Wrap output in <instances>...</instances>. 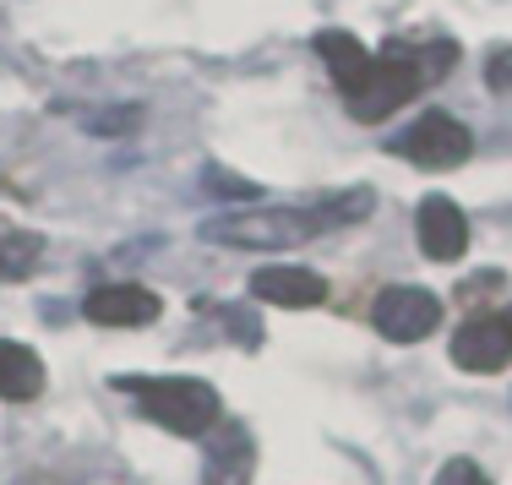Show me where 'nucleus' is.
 Listing matches in <instances>:
<instances>
[{
	"label": "nucleus",
	"mask_w": 512,
	"mask_h": 485,
	"mask_svg": "<svg viewBox=\"0 0 512 485\" xmlns=\"http://www.w3.org/2000/svg\"><path fill=\"white\" fill-rule=\"evenodd\" d=\"M485 77H491V88H496V93H507V88H512V50L491 55V71H485Z\"/></svg>",
	"instance_id": "2eb2a0df"
},
{
	"label": "nucleus",
	"mask_w": 512,
	"mask_h": 485,
	"mask_svg": "<svg viewBox=\"0 0 512 485\" xmlns=\"http://www.w3.org/2000/svg\"><path fill=\"white\" fill-rule=\"evenodd\" d=\"M251 469H256L251 431L240 420H229L218 431V442L207 447V485H251Z\"/></svg>",
	"instance_id": "1a4fd4ad"
},
{
	"label": "nucleus",
	"mask_w": 512,
	"mask_h": 485,
	"mask_svg": "<svg viewBox=\"0 0 512 485\" xmlns=\"http://www.w3.org/2000/svg\"><path fill=\"white\" fill-rule=\"evenodd\" d=\"M322 235L316 213L306 208H246V213H224L207 218L202 240H218V246H240V251H278V246H300V240Z\"/></svg>",
	"instance_id": "f03ea898"
},
{
	"label": "nucleus",
	"mask_w": 512,
	"mask_h": 485,
	"mask_svg": "<svg viewBox=\"0 0 512 485\" xmlns=\"http://www.w3.org/2000/svg\"><path fill=\"white\" fill-rule=\"evenodd\" d=\"M39 387H44L39 355L28 344H17V338H0V398L28 404V398H39Z\"/></svg>",
	"instance_id": "9d476101"
},
{
	"label": "nucleus",
	"mask_w": 512,
	"mask_h": 485,
	"mask_svg": "<svg viewBox=\"0 0 512 485\" xmlns=\"http://www.w3.org/2000/svg\"><path fill=\"white\" fill-rule=\"evenodd\" d=\"M414 224H420V251L431 262H458L469 251V218L453 197H425Z\"/></svg>",
	"instance_id": "39448f33"
},
{
	"label": "nucleus",
	"mask_w": 512,
	"mask_h": 485,
	"mask_svg": "<svg viewBox=\"0 0 512 485\" xmlns=\"http://www.w3.org/2000/svg\"><path fill=\"white\" fill-rule=\"evenodd\" d=\"M251 295L267 300V306L300 311V306H322L327 300V278L311 268H262V273H251Z\"/></svg>",
	"instance_id": "6e6552de"
},
{
	"label": "nucleus",
	"mask_w": 512,
	"mask_h": 485,
	"mask_svg": "<svg viewBox=\"0 0 512 485\" xmlns=\"http://www.w3.org/2000/svg\"><path fill=\"white\" fill-rule=\"evenodd\" d=\"M120 393L142 404V415L175 436H207L218 426V393L202 377H115Z\"/></svg>",
	"instance_id": "f257e3e1"
},
{
	"label": "nucleus",
	"mask_w": 512,
	"mask_h": 485,
	"mask_svg": "<svg viewBox=\"0 0 512 485\" xmlns=\"http://www.w3.org/2000/svg\"><path fill=\"white\" fill-rule=\"evenodd\" d=\"M316 55H322V66L338 77V88H349V82H355L360 71L371 66V55H365V44L355 39V33H344V28H327V33H316Z\"/></svg>",
	"instance_id": "9b49d317"
},
{
	"label": "nucleus",
	"mask_w": 512,
	"mask_h": 485,
	"mask_svg": "<svg viewBox=\"0 0 512 485\" xmlns=\"http://www.w3.org/2000/svg\"><path fill=\"white\" fill-rule=\"evenodd\" d=\"M502 322H507V333H512V306H507V311H502Z\"/></svg>",
	"instance_id": "f3484780"
},
{
	"label": "nucleus",
	"mask_w": 512,
	"mask_h": 485,
	"mask_svg": "<svg viewBox=\"0 0 512 485\" xmlns=\"http://www.w3.org/2000/svg\"><path fill=\"white\" fill-rule=\"evenodd\" d=\"M316 224L322 229H338V224H355V218L371 213V191H344V197H327V202H316Z\"/></svg>",
	"instance_id": "ddd939ff"
},
{
	"label": "nucleus",
	"mask_w": 512,
	"mask_h": 485,
	"mask_svg": "<svg viewBox=\"0 0 512 485\" xmlns=\"http://www.w3.org/2000/svg\"><path fill=\"white\" fill-rule=\"evenodd\" d=\"M82 311H88L99 327H148L164 306H158V295H153V289H142V284H104V289H93V295H88V306H82Z\"/></svg>",
	"instance_id": "0eeeda50"
},
{
	"label": "nucleus",
	"mask_w": 512,
	"mask_h": 485,
	"mask_svg": "<svg viewBox=\"0 0 512 485\" xmlns=\"http://www.w3.org/2000/svg\"><path fill=\"white\" fill-rule=\"evenodd\" d=\"M11 485H71L66 475H50V469H28V475H17Z\"/></svg>",
	"instance_id": "dca6fc26"
},
{
	"label": "nucleus",
	"mask_w": 512,
	"mask_h": 485,
	"mask_svg": "<svg viewBox=\"0 0 512 485\" xmlns=\"http://www.w3.org/2000/svg\"><path fill=\"white\" fill-rule=\"evenodd\" d=\"M453 360L463 371H480V377H491V371H502L512 360V333L502 317H469L453 333Z\"/></svg>",
	"instance_id": "423d86ee"
},
{
	"label": "nucleus",
	"mask_w": 512,
	"mask_h": 485,
	"mask_svg": "<svg viewBox=\"0 0 512 485\" xmlns=\"http://www.w3.org/2000/svg\"><path fill=\"white\" fill-rule=\"evenodd\" d=\"M436 485H491V480H485V469L474 464V458H447Z\"/></svg>",
	"instance_id": "4468645a"
},
{
	"label": "nucleus",
	"mask_w": 512,
	"mask_h": 485,
	"mask_svg": "<svg viewBox=\"0 0 512 485\" xmlns=\"http://www.w3.org/2000/svg\"><path fill=\"white\" fill-rule=\"evenodd\" d=\"M398 153H404L409 164H420V169H458L474 153V137H469L463 120L431 109V115H420L404 137H398Z\"/></svg>",
	"instance_id": "7ed1b4c3"
},
{
	"label": "nucleus",
	"mask_w": 512,
	"mask_h": 485,
	"mask_svg": "<svg viewBox=\"0 0 512 485\" xmlns=\"http://www.w3.org/2000/svg\"><path fill=\"white\" fill-rule=\"evenodd\" d=\"M371 317H376V333H382L387 344H420V338H431L436 322H442V300H436L431 289L398 284V289H382V295H376Z\"/></svg>",
	"instance_id": "20e7f679"
},
{
	"label": "nucleus",
	"mask_w": 512,
	"mask_h": 485,
	"mask_svg": "<svg viewBox=\"0 0 512 485\" xmlns=\"http://www.w3.org/2000/svg\"><path fill=\"white\" fill-rule=\"evenodd\" d=\"M39 257H44V240L33 235V229H6L0 235V278H28L33 268H39Z\"/></svg>",
	"instance_id": "f8f14e48"
}]
</instances>
